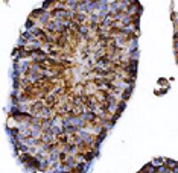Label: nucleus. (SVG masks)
I'll return each instance as SVG.
<instances>
[{
  "label": "nucleus",
  "instance_id": "obj_1",
  "mask_svg": "<svg viewBox=\"0 0 178 173\" xmlns=\"http://www.w3.org/2000/svg\"><path fill=\"white\" fill-rule=\"evenodd\" d=\"M139 173H155V166H152V162H148V164H145V167L142 169ZM164 173H174V169H167L166 167V172Z\"/></svg>",
  "mask_w": 178,
  "mask_h": 173
},
{
  "label": "nucleus",
  "instance_id": "obj_2",
  "mask_svg": "<svg viewBox=\"0 0 178 173\" xmlns=\"http://www.w3.org/2000/svg\"><path fill=\"white\" fill-rule=\"evenodd\" d=\"M125 108H127V102H122V100H120V102L117 103V108H116V112L114 114L122 115V112H123V109H125Z\"/></svg>",
  "mask_w": 178,
  "mask_h": 173
},
{
  "label": "nucleus",
  "instance_id": "obj_3",
  "mask_svg": "<svg viewBox=\"0 0 178 173\" xmlns=\"http://www.w3.org/2000/svg\"><path fill=\"white\" fill-rule=\"evenodd\" d=\"M151 162H152V166H155V167L163 166V164H164V158H163V157H158V158H154Z\"/></svg>",
  "mask_w": 178,
  "mask_h": 173
},
{
  "label": "nucleus",
  "instance_id": "obj_4",
  "mask_svg": "<svg viewBox=\"0 0 178 173\" xmlns=\"http://www.w3.org/2000/svg\"><path fill=\"white\" fill-rule=\"evenodd\" d=\"M158 84H160V85H164V84H167V80H166V79H160Z\"/></svg>",
  "mask_w": 178,
  "mask_h": 173
}]
</instances>
